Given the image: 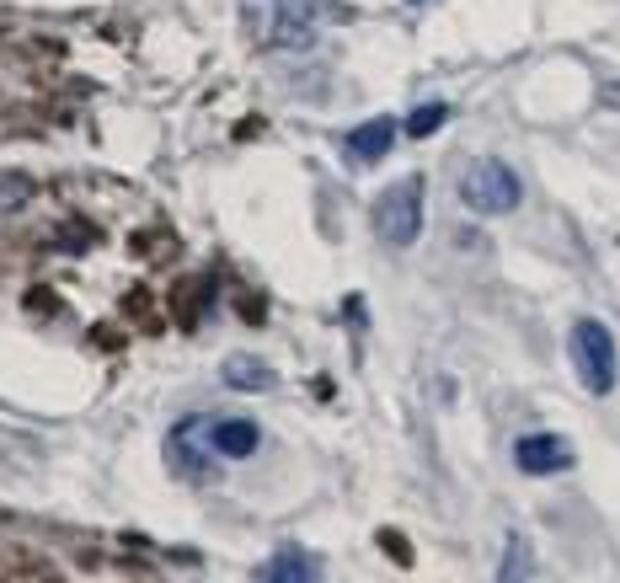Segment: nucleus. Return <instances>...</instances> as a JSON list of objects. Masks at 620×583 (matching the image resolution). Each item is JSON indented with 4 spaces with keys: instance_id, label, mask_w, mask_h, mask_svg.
<instances>
[{
    "instance_id": "9",
    "label": "nucleus",
    "mask_w": 620,
    "mask_h": 583,
    "mask_svg": "<svg viewBox=\"0 0 620 583\" xmlns=\"http://www.w3.org/2000/svg\"><path fill=\"white\" fill-rule=\"evenodd\" d=\"M316 38V17H310V6H283L279 17H273V28H268V43H310Z\"/></svg>"
},
{
    "instance_id": "6",
    "label": "nucleus",
    "mask_w": 620,
    "mask_h": 583,
    "mask_svg": "<svg viewBox=\"0 0 620 583\" xmlns=\"http://www.w3.org/2000/svg\"><path fill=\"white\" fill-rule=\"evenodd\" d=\"M204 439H209V456L219 461H251L262 444V429L251 418H215V423H204Z\"/></svg>"
},
{
    "instance_id": "3",
    "label": "nucleus",
    "mask_w": 620,
    "mask_h": 583,
    "mask_svg": "<svg viewBox=\"0 0 620 583\" xmlns=\"http://www.w3.org/2000/svg\"><path fill=\"white\" fill-rule=\"evenodd\" d=\"M374 236L385 246H412L423 236V177H402L374 198Z\"/></svg>"
},
{
    "instance_id": "1",
    "label": "nucleus",
    "mask_w": 620,
    "mask_h": 583,
    "mask_svg": "<svg viewBox=\"0 0 620 583\" xmlns=\"http://www.w3.org/2000/svg\"><path fill=\"white\" fill-rule=\"evenodd\" d=\"M567 348H572V369H578L583 391H589V397H610L616 380H620V354H616L610 327L593 321V316H578L572 333H567Z\"/></svg>"
},
{
    "instance_id": "4",
    "label": "nucleus",
    "mask_w": 620,
    "mask_h": 583,
    "mask_svg": "<svg viewBox=\"0 0 620 583\" xmlns=\"http://www.w3.org/2000/svg\"><path fill=\"white\" fill-rule=\"evenodd\" d=\"M572 439H561V433H525V439H514V466L525 471V477H557V471H572Z\"/></svg>"
},
{
    "instance_id": "8",
    "label": "nucleus",
    "mask_w": 620,
    "mask_h": 583,
    "mask_svg": "<svg viewBox=\"0 0 620 583\" xmlns=\"http://www.w3.org/2000/svg\"><path fill=\"white\" fill-rule=\"evenodd\" d=\"M225 386H236V391H268L273 386V369L262 365V359H251V354H236V359H225Z\"/></svg>"
},
{
    "instance_id": "10",
    "label": "nucleus",
    "mask_w": 620,
    "mask_h": 583,
    "mask_svg": "<svg viewBox=\"0 0 620 583\" xmlns=\"http://www.w3.org/2000/svg\"><path fill=\"white\" fill-rule=\"evenodd\" d=\"M450 123V102H423V108H412V119H406V134L412 140H428Z\"/></svg>"
},
{
    "instance_id": "11",
    "label": "nucleus",
    "mask_w": 620,
    "mask_h": 583,
    "mask_svg": "<svg viewBox=\"0 0 620 583\" xmlns=\"http://www.w3.org/2000/svg\"><path fill=\"white\" fill-rule=\"evenodd\" d=\"M519 573H525V579H529V573H535V552H529V546H525V535H508V556H503V567H497V579H503V583H514V579H519Z\"/></svg>"
},
{
    "instance_id": "5",
    "label": "nucleus",
    "mask_w": 620,
    "mask_h": 583,
    "mask_svg": "<svg viewBox=\"0 0 620 583\" xmlns=\"http://www.w3.org/2000/svg\"><path fill=\"white\" fill-rule=\"evenodd\" d=\"M391 145H396V119H364L348 140H342V161L348 166H380L385 155H391Z\"/></svg>"
},
{
    "instance_id": "2",
    "label": "nucleus",
    "mask_w": 620,
    "mask_h": 583,
    "mask_svg": "<svg viewBox=\"0 0 620 583\" xmlns=\"http://www.w3.org/2000/svg\"><path fill=\"white\" fill-rule=\"evenodd\" d=\"M519 198H525V183H519V172L508 166V161H497V155H482V161H471L461 177V204L471 215H514L519 209Z\"/></svg>"
},
{
    "instance_id": "7",
    "label": "nucleus",
    "mask_w": 620,
    "mask_h": 583,
    "mask_svg": "<svg viewBox=\"0 0 620 583\" xmlns=\"http://www.w3.org/2000/svg\"><path fill=\"white\" fill-rule=\"evenodd\" d=\"M262 579L268 583H310V579H321V562L306 556L300 546H283L273 562H262Z\"/></svg>"
}]
</instances>
